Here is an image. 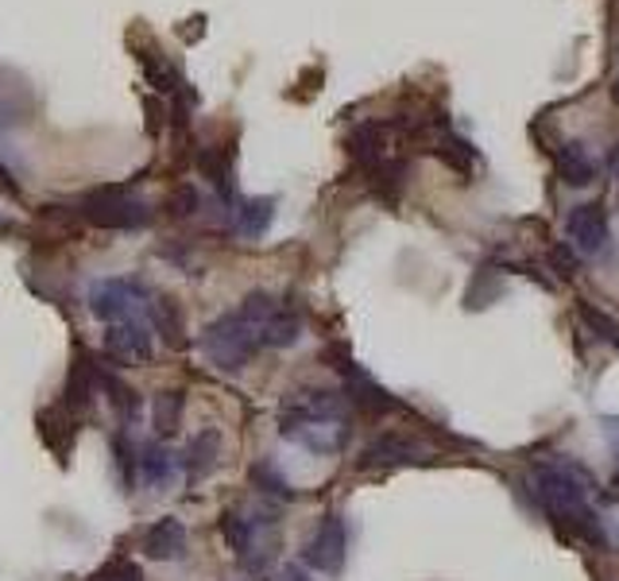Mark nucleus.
Returning <instances> with one entry per match:
<instances>
[{
    "label": "nucleus",
    "mask_w": 619,
    "mask_h": 581,
    "mask_svg": "<svg viewBox=\"0 0 619 581\" xmlns=\"http://www.w3.org/2000/svg\"><path fill=\"white\" fill-rule=\"evenodd\" d=\"M535 493H538V505L558 523H566L573 535L588 538V543H604V527L593 515V508H588L585 488H581L578 477H569L566 470H553V465H543V470L535 473Z\"/></svg>",
    "instance_id": "nucleus-1"
},
{
    "label": "nucleus",
    "mask_w": 619,
    "mask_h": 581,
    "mask_svg": "<svg viewBox=\"0 0 619 581\" xmlns=\"http://www.w3.org/2000/svg\"><path fill=\"white\" fill-rule=\"evenodd\" d=\"M202 353L210 357L213 368L221 372H240L248 368V360L260 349V325L245 315V310H233V315H221L217 322H210L202 330Z\"/></svg>",
    "instance_id": "nucleus-2"
},
{
    "label": "nucleus",
    "mask_w": 619,
    "mask_h": 581,
    "mask_svg": "<svg viewBox=\"0 0 619 581\" xmlns=\"http://www.w3.org/2000/svg\"><path fill=\"white\" fill-rule=\"evenodd\" d=\"M221 535L229 543V550L240 558L245 570H263V566L275 558V547H279V527H275V512H240V508H229L221 515Z\"/></svg>",
    "instance_id": "nucleus-3"
},
{
    "label": "nucleus",
    "mask_w": 619,
    "mask_h": 581,
    "mask_svg": "<svg viewBox=\"0 0 619 581\" xmlns=\"http://www.w3.org/2000/svg\"><path fill=\"white\" fill-rule=\"evenodd\" d=\"M78 217L97 229H144L152 222V210L144 198L128 194L124 187H105L78 202Z\"/></svg>",
    "instance_id": "nucleus-4"
},
{
    "label": "nucleus",
    "mask_w": 619,
    "mask_h": 581,
    "mask_svg": "<svg viewBox=\"0 0 619 581\" xmlns=\"http://www.w3.org/2000/svg\"><path fill=\"white\" fill-rule=\"evenodd\" d=\"M147 303V290L136 280H97L90 287V310H94L102 322H128V318H140V307Z\"/></svg>",
    "instance_id": "nucleus-5"
},
{
    "label": "nucleus",
    "mask_w": 619,
    "mask_h": 581,
    "mask_svg": "<svg viewBox=\"0 0 619 581\" xmlns=\"http://www.w3.org/2000/svg\"><path fill=\"white\" fill-rule=\"evenodd\" d=\"M566 233H569V245L578 248L581 257H604L611 240V225H608V214H604V205L600 202L573 205L566 217Z\"/></svg>",
    "instance_id": "nucleus-6"
},
{
    "label": "nucleus",
    "mask_w": 619,
    "mask_h": 581,
    "mask_svg": "<svg viewBox=\"0 0 619 581\" xmlns=\"http://www.w3.org/2000/svg\"><path fill=\"white\" fill-rule=\"evenodd\" d=\"M345 550H348V531L341 515H325L314 527V535L306 538L302 562L318 573H337L345 566Z\"/></svg>",
    "instance_id": "nucleus-7"
},
{
    "label": "nucleus",
    "mask_w": 619,
    "mask_h": 581,
    "mask_svg": "<svg viewBox=\"0 0 619 581\" xmlns=\"http://www.w3.org/2000/svg\"><path fill=\"white\" fill-rule=\"evenodd\" d=\"M94 388H102V368H97V360L90 357V353L78 349L74 365H70L67 384H62V403H59V407L67 411L70 419H82L85 411L94 407Z\"/></svg>",
    "instance_id": "nucleus-8"
},
{
    "label": "nucleus",
    "mask_w": 619,
    "mask_h": 581,
    "mask_svg": "<svg viewBox=\"0 0 619 581\" xmlns=\"http://www.w3.org/2000/svg\"><path fill=\"white\" fill-rule=\"evenodd\" d=\"M279 430L310 453H337L348 442V427L333 419H279Z\"/></svg>",
    "instance_id": "nucleus-9"
},
{
    "label": "nucleus",
    "mask_w": 619,
    "mask_h": 581,
    "mask_svg": "<svg viewBox=\"0 0 619 581\" xmlns=\"http://www.w3.org/2000/svg\"><path fill=\"white\" fill-rule=\"evenodd\" d=\"M105 353H109L117 365H144L152 357V334L140 318H128V322H112L109 334H105Z\"/></svg>",
    "instance_id": "nucleus-10"
},
{
    "label": "nucleus",
    "mask_w": 619,
    "mask_h": 581,
    "mask_svg": "<svg viewBox=\"0 0 619 581\" xmlns=\"http://www.w3.org/2000/svg\"><path fill=\"white\" fill-rule=\"evenodd\" d=\"M144 555L155 562H175L187 555V527L175 515H163L144 531Z\"/></svg>",
    "instance_id": "nucleus-11"
},
{
    "label": "nucleus",
    "mask_w": 619,
    "mask_h": 581,
    "mask_svg": "<svg viewBox=\"0 0 619 581\" xmlns=\"http://www.w3.org/2000/svg\"><path fill=\"white\" fill-rule=\"evenodd\" d=\"M418 458H422V450H418L410 438L383 435L360 453V470H376V465H383V470H388V465H410V462H418Z\"/></svg>",
    "instance_id": "nucleus-12"
},
{
    "label": "nucleus",
    "mask_w": 619,
    "mask_h": 581,
    "mask_svg": "<svg viewBox=\"0 0 619 581\" xmlns=\"http://www.w3.org/2000/svg\"><path fill=\"white\" fill-rule=\"evenodd\" d=\"M221 462V435L217 430H198L194 438H190L187 453H182V470H187L190 481H202L210 477L213 470H217Z\"/></svg>",
    "instance_id": "nucleus-13"
},
{
    "label": "nucleus",
    "mask_w": 619,
    "mask_h": 581,
    "mask_svg": "<svg viewBox=\"0 0 619 581\" xmlns=\"http://www.w3.org/2000/svg\"><path fill=\"white\" fill-rule=\"evenodd\" d=\"M383 147H388V124H380V120H365V124H357V129L348 132V155L360 167H376L380 159H388Z\"/></svg>",
    "instance_id": "nucleus-14"
},
{
    "label": "nucleus",
    "mask_w": 619,
    "mask_h": 581,
    "mask_svg": "<svg viewBox=\"0 0 619 581\" xmlns=\"http://www.w3.org/2000/svg\"><path fill=\"white\" fill-rule=\"evenodd\" d=\"M152 310V330L170 345V349H182L187 345V322H182V310L179 303L170 299V295H159V299L147 303Z\"/></svg>",
    "instance_id": "nucleus-15"
},
{
    "label": "nucleus",
    "mask_w": 619,
    "mask_h": 581,
    "mask_svg": "<svg viewBox=\"0 0 619 581\" xmlns=\"http://www.w3.org/2000/svg\"><path fill=\"white\" fill-rule=\"evenodd\" d=\"M4 82H9V70H0V129H16L32 112V94L20 74L12 78V86H4Z\"/></svg>",
    "instance_id": "nucleus-16"
},
{
    "label": "nucleus",
    "mask_w": 619,
    "mask_h": 581,
    "mask_svg": "<svg viewBox=\"0 0 619 581\" xmlns=\"http://www.w3.org/2000/svg\"><path fill=\"white\" fill-rule=\"evenodd\" d=\"M558 175L566 187H588V182L596 179V163L588 159L585 144L566 140V144L558 147Z\"/></svg>",
    "instance_id": "nucleus-17"
},
{
    "label": "nucleus",
    "mask_w": 619,
    "mask_h": 581,
    "mask_svg": "<svg viewBox=\"0 0 619 581\" xmlns=\"http://www.w3.org/2000/svg\"><path fill=\"white\" fill-rule=\"evenodd\" d=\"M237 233L240 237H248V240H255V237H263V233L272 229V222H275V198H248V202H240L237 210Z\"/></svg>",
    "instance_id": "nucleus-18"
},
{
    "label": "nucleus",
    "mask_w": 619,
    "mask_h": 581,
    "mask_svg": "<svg viewBox=\"0 0 619 581\" xmlns=\"http://www.w3.org/2000/svg\"><path fill=\"white\" fill-rule=\"evenodd\" d=\"M298 337H302V315H298L295 307H279L260 330V342L272 345V349H287Z\"/></svg>",
    "instance_id": "nucleus-19"
},
{
    "label": "nucleus",
    "mask_w": 619,
    "mask_h": 581,
    "mask_svg": "<svg viewBox=\"0 0 619 581\" xmlns=\"http://www.w3.org/2000/svg\"><path fill=\"white\" fill-rule=\"evenodd\" d=\"M170 477H175V458L167 453V446L147 442L144 450H140V481L159 493V488L170 485Z\"/></svg>",
    "instance_id": "nucleus-20"
},
{
    "label": "nucleus",
    "mask_w": 619,
    "mask_h": 581,
    "mask_svg": "<svg viewBox=\"0 0 619 581\" xmlns=\"http://www.w3.org/2000/svg\"><path fill=\"white\" fill-rule=\"evenodd\" d=\"M182 411H187V395H182V392H159V395H155V403H152L155 435H163V438L179 435Z\"/></svg>",
    "instance_id": "nucleus-21"
},
{
    "label": "nucleus",
    "mask_w": 619,
    "mask_h": 581,
    "mask_svg": "<svg viewBox=\"0 0 619 581\" xmlns=\"http://www.w3.org/2000/svg\"><path fill=\"white\" fill-rule=\"evenodd\" d=\"M198 171L217 187V194L225 198V202H233V163H229V155L221 152V147H202V152H198Z\"/></svg>",
    "instance_id": "nucleus-22"
},
{
    "label": "nucleus",
    "mask_w": 619,
    "mask_h": 581,
    "mask_svg": "<svg viewBox=\"0 0 619 581\" xmlns=\"http://www.w3.org/2000/svg\"><path fill=\"white\" fill-rule=\"evenodd\" d=\"M102 392L109 395L112 411H117V419L120 423H132L140 415V395L132 384H124V380L117 377V372H105L102 368Z\"/></svg>",
    "instance_id": "nucleus-23"
},
{
    "label": "nucleus",
    "mask_w": 619,
    "mask_h": 581,
    "mask_svg": "<svg viewBox=\"0 0 619 581\" xmlns=\"http://www.w3.org/2000/svg\"><path fill=\"white\" fill-rule=\"evenodd\" d=\"M433 155H438L450 171H457V175H473V167H476V152H473V144L468 140H461V137H453V132H445V137L433 144Z\"/></svg>",
    "instance_id": "nucleus-24"
},
{
    "label": "nucleus",
    "mask_w": 619,
    "mask_h": 581,
    "mask_svg": "<svg viewBox=\"0 0 619 581\" xmlns=\"http://www.w3.org/2000/svg\"><path fill=\"white\" fill-rule=\"evenodd\" d=\"M368 175H372V190L383 198V202H400V190H403V175H407V167H403L400 159H380L376 167H368Z\"/></svg>",
    "instance_id": "nucleus-25"
},
{
    "label": "nucleus",
    "mask_w": 619,
    "mask_h": 581,
    "mask_svg": "<svg viewBox=\"0 0 619 581\" xmlns=\"http://www.w3.org/2000/svg\"><path fill=\"white\" fill-rule=\"evenodd\" d=\"M140 62H144V74H147V82H152L159 94H182V74L175 67H170L167 59H163L159 51H147V55H140Z\"/></svg>",
    "instance_id": "nucleus-26"
},
{
    "label": "nucleus",
    "mask_w": 619,
    "mask_h": 581,
    "mask_svg": "<svg viewBox=\"0 0 619 581\" xmlns=\"http://www.w3.org/2000/svg\"><path fill=\"white\" fill-rule=\"evenodd\" d=\"M112 458H117V477L124 485V493H132L140 481V450L132 446V438L117 435L112 438Z\"/></svg>",
    "instance_id": "nucleus-27"
},
{
    "label": "nucleus",
    "mask_w": 619,
    "mask_h": 581,
    "mask_svg": "<svg viewBox=\"0 0 619 581\" xmlns=\"http://www.w3.org/2000/svg\"><path fill=\"white\" fill-rule=\"evenodd\" d=\"M248 477H252V488H260V493H267V496H283V500H290V496H295L272 462H255Z\"/></svg>",
    "instance_id": "nucleus-28"
},
{
    "label": "nucleus",
    "mask_w": 619,
    "mask_h": 581,
    "mask_svg": "<svg viewBox=\"0 0 619 581\" xmlns=\"http://www.w3.org/2000/svg\"><path fill=\"white\" fill-rule=\"evenodd\" d=\"M198 205H202L198 190L182 182V187L170 190V198H167V214H170V217H190V214H198Z\"/></svg>",
    "instance_id": "nucleus-29"
},
{
    "label": "nucleus",
    "mask_w": 619,
    "mask_h": 581,
    "mask_svg": "<svg viewBox=\"0 0 619 581\" xmlns=\"http://www.w3.org/2000/svg\"><path fill=\"white\" fill-rule=\"evenodd\" d=\"M94 581H144V573H140L136 562H128V558H117V562L102 566V570L94 573Z\"/></svg>",
    "instance_id": "nucleus-30"
},
{
    "label": "nucleus",
    "mask_w": 619,
    "mask_h": 581,
    "mask_svg": "<svg viewBox=\"0 0 619 581\" xmlns=\"http://www.w3.org/2000/svg\"><path fill=\"white\" fill-rule=\"evenodd\" d=\"M550 264H553V272H558L561 280H573V275H578V268H581L578 248H566V245L550 248Z\"/></svg>",
    "instance_id": "nucleus-31"
},
{
    "label": "nucleus",
    "mask_w": 619,
    "mask_h": 581,
    "mask_svg": "<svg viewBox=\"0 0 619 581\" xmlns=\"http://www.w3.org/2000/svg\"><path fill=\"white\" fill-rule=\"evenodd\" d=\"M581 318H585V322L593 325V330H600L604 342H616V337H619V325L611 322V318L604 315V310H596V307H588V303H581Z\"/></svg>",
    "instance_id": "nucleus-32"
},
{
    "label": "nucleus",
    "mask_w": 619,
    "mask_h": 581,
    "mask_svg": "<svg viewBox=\"0 0 619 581\" xmlns=\"http://www.w3.org/2000/svg\"><path fill=\"white\" fill-rule=\"evenodd\" d=\"M604 435H608L611 453H616V465H619V419H604Z\"/></svg>",
    "instance_id": "nucleus-33"
},
{
    "label": "nucleus",
    "mask_w": 619,
    "mask_h": 581,
    "mask_svg": "<svg viewBox=\"0 0 619 581\" xmlns=\"http://www.w3.org/2000/svg\"><path fill=\"white\" fill-rule=\"evenodd\" d=\"M0 190H4V194H9V198H16V194H20L16 179H12V171H9V167H4V163H0Z\"/></svg>",
    "instance_id": "nucleus-34"
},
{
    "label": "nucleus",
    "mask_w": 619,
    "mask_h": 581,
    "mask_svg": "<svg viewBox=\"0 0 619 581\" xmlns=\"http://www.w3.org/2000/svg\"><path fill=\"white\" fill-rule=\"evenodd\" d=\"M272 581H310V578H306V570H302V566H283V570L275 573Z\"/></svg>",
    "instance_id": "nucleus-35"
},
{
    "label": "nucleus",
    "mask_w": 619,
    "mask_h": 581,
    "mask_svg": "<svg viewBox=\"0 0 619 581\" xmlns=\"http://www.w3.org/2000/svg\"><path fill=\"white\" fill-rule=\"evenodd\" d=\"M608 167H611V175L619 179V140H616V147H611V155H608Z\"/></svg>",
    "instance_id": "nucleus-36"
},
{
    "label": "nucleus",
    "mask_w": 619,
    "mask_h": 581,
    "mask_svg": "<svg viewBox=\"0 0 619 581\" xmlns=\"http://www.w3.org/2000/svg\"><path fill=\"white\" fill-rule=\"evenodd\" d=\"M611 97H616V102H619V78H616V90H611Z\"/></svg>",
    "instance_id": "nucleus-37"
},
{
    "label": "nucleus",
    "mask_w": 619,
    "mask_h": 581,
    "mask_svg": "<svg viewBox=\"0 0 619 581\" xmlns=\"http://www.w3.org/2000/svg\"><path fill=\"white\" fill-rule=\"evenodd\" d=\"M0 225H9V222H4V214H0Z\"/></svg>",
    "instance_id": "nucleus-38"
},
{
    "label": "nucleus",
    "mask_w": 619,
    "mask_h": 581,
    "mask_svg": "<svg viewBox=\"0 0 619 581\" xmlns=\"http://www.w3.org/2000/svg\"><path fill=\"white\" fill-rule=\"evenodd\" d=\"M611 345H616V349H619V337H616V342H611Z\"/></svg>",
    "instance_id": "nucleus-39"
},
{
    "label": "nucleus",
    "mask_w": 619,
    "mask_h": 581,
    "mask_svg": "<svg viewBox=\"0 0 619 581\" xmlns=\"http://www.w3.org/2000/svg\"><path fill=\"white\" fill-rule=\"evenodd\" d=\"M616 535H619V520H616Z\"/></svg>",
    "instance_id": "nucleus-40"
}]
</instances>
